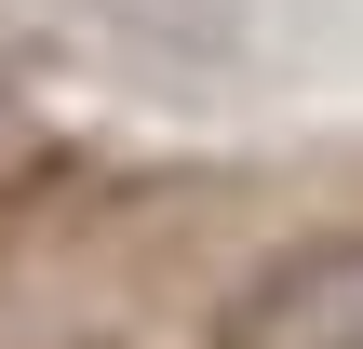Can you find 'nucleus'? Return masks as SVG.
<instances>
[]
</instances>
